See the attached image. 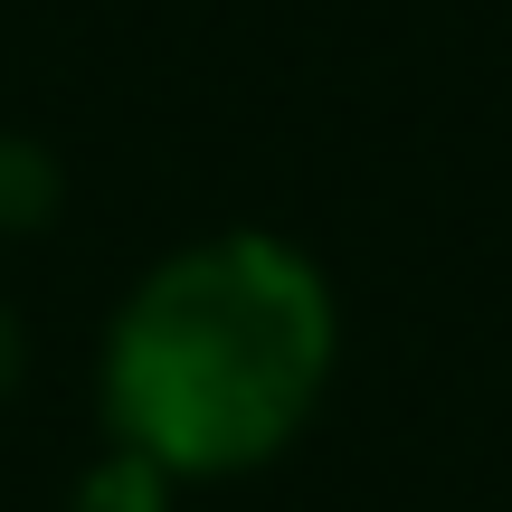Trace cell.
<instances>
[{
    "instance_id": "1",
    "label": "cell",
    "mask_w": 512,
    "mask_h": 512,
    "mask_svg": "<svg viewBox=\"0 0 512 512\" xmlns=\"http://www.w3.org/2000/svg\"><path fill=\"white\" fill-rule=\"evenodd\" d=\"M332 370L323 275L275 238L171 256L114 332L105 408L162 475H238L304 427Z\"/></svg>"
},
{
    "instance_id": "2",
    "label": "cell",
    "mask_w": 512,
    "mask_h": 512,
    "mask_svg": "<svg viewBox=\"0 0 512 512\" xmlns=\"http://www.w3.org/2000/svg\"><path fill=\"white\" fill-rule=\"evenodd\" d=\"M48 209H57L48 152H29V143H10V133H0V228H29V219H48Z\"/></svg>"
},
{
    "instance_id": "3",
    "label": "cell",
    "mask_w": 512,
    "mask_h": 512,
    "mask_svg": "<svg viewBox=\"0 0 512 512\" xmlns=\"http://www.w3.org/2000/svg\"><path fill=\"white\" fill-rule=\"evenodd\" d=\"M76 512H162V465L152 456H114V465H95V484H86V503Z\"/></svg>"
},
{
    "instance_id": "4",
    "label": "cell",
    "mask_w": 512,
    "mask_h": 512,
    "mask_svg": "<svg viewBox=\"0 0 512 512\" xmlns=\"http://www.w3.org/2000/svg\"><path fill=\"white\" fill-rule=\"evenodd\" d=\"M19 380V332H10V313H0V389Z\"/></svg>"
}]
</instances>
